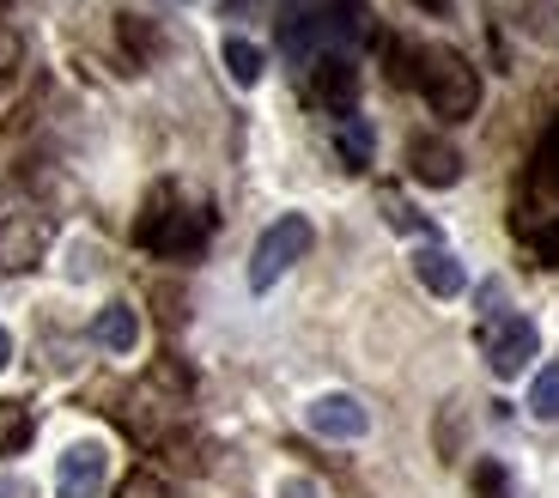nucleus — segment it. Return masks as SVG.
Here are the masks:
<instances>
[{"instance_id": "12", "label": "nucleus", "mask_w": 559, "mask_h": 498, "mask_svg": "<svg viewBox=\"0 0 559 498\" xmlns=\"http://www.w3.org/2000/svg\"><path fill=\"white\" fill-rule=\"evenodd\" d=\"M92 341H98L104 353H134V341H140V317H134V305H104V310H98V322H92Z\"/></svg>"}, {"instance_id": "19", "label": "nucleus", "mask_w": 559, "mask_h": 498, "mask_svg": "<svg viewBox=\"0 0 559 498\" xmlns=\"http://www.w3.org/2000/svg\"><path fill=\"white\" fill-rule=\"evenodd\" d=\"M274 498H322V486L317 481H305V474H293V481H280V493Z\"/></svg>"}, {"instance_id": "17", "label": "nucleus", "mask_w": 559, "mask_h": 498, "mask_svg": "<svg viewBox=\"0 0 559 498\" xmlns=\"http://www.w3.org/2000/svg\"><path fill=\"white\" fill-rule=\"evenodd\" d=\"M25 438H31V419H25V407H0V456H7V450H19Z\"/></svg>"}, {"instance_id": "16", "label": "nucleus", "mask_w": 559, "mask_h": 498, "mask_svg": "<svg viewBox=\"0 0 559 498\" xmlns=\"http://www.w3.org/2000/svg\"><path fill=\"white\" fill-rule=\"evenodd\" d=\"M530 414H535V419H559V359L547 365L542 377H535V389H530Z\"/></svg>"}, {"instance_id": "18", "label": "nucleus", "mask_w": 559, "mask_h": 498, "mask_svg": "<svg viewBox=\"0 0 559 498\" xmlns=\"http://www.w3.org/2000/svg\"><path fill=\"white\" fill-rule=\"evenodd\" d=\"M475 493L480 498H511V481H504L499 462H480V469H475Z\"/></svg>"}, {"instance_id": "5", "label": "nucleus", "mask_w": 559, "mask_h": 498, "mask_svg": "<svg viewBox=\"0 0 559 498\" xmlns=\"http://www.w3.org/2000/svg\"><path fill=\"white\" fill-rule=\"evenodd\" d=\"M201 237H207V213L195 208H158L140 220V244L153 256H195Z\"/></svg>"}, {"instance_id": "2", "label": "nucleus", "mask_w": 559, "mask_h": 498, "mask_svg": "<svg viewBox=\"0 0 559 498\" xmlns=\"http://www.w3.org/2000/svg\"><path fill=\"white\" fill-rule=\"evenodd\" d=\"M518 237L554 262L559 256V122L547 128L542 153L530 165V182H523V201H518Z\"/></svg>"}, {"instance_id": "14", "label": "nucleus", "mask_w": 559, "mask_h": 498, "mask_svg": "<svg viewBox=\"0 0 559 498\" xmlns=\"http://www.w3.org/2000/svg\"><path fill=\"white\" fill-rule=\"evenodd\" d=\"M225 68H231V80H238V85H255V80H262V49L243 43V37H225Z\"/></svg>"}, {"instance_id": "9", "label": "nucleus", "mask_w": 559, "mask_h": 498, "mask_svg": "<svg viewBox=\"0 0 559 498\" xmlns=\"http://www.w3.org/2000/svg\"><path fill=\"white\" fill-rule=\"evenodd\" d=\"M305 426L317 431V438H335V443H353V438H365L371 431V414H365V402L359 395H317V402L305 407Z\"/></svg>"}, {"instance_id": "21", "label": "nucleus", "mask_w": 559, "mask_h": 498, "mask_svg": "<svg viewBox=\"0 0 559 498\" xmlns=\"http://www.w3.org/2000/svg\"><path fill=\"white\" fill-rule=\"evenodd\" d=\"M0 498H25V481H13V474H0Z\"/></svg>"}, {"instance_id": "11", "label": "nucleus", "mask_w": 559, "mask_h": 498, "mask_svg": "<svg viewBox=\"0 0 559 498\" xmlns=\"http://www.w3.org/2000/svg\"><path fill=\"white\" fill-rule=\"evenodd\" d=\"M414 274H419V286H426V292H438V298H456V292L468 286L462 262L450 256V249H438V244H426V249L414 256Z\"/></svg>"}, {"instance_id": "6", "label": "nucleus", "mask_w": 559, "mask_h": 498, "mask_svg": "<svg viewBox=\"0 0 559 498\" xmlns=\"http://www.w3.org/2000/svg\"><path fill=\"white\" fill-rule=\"evenodd\" d=\"M110 481V450L104 443H68L56 462V498H98Z\"/></svg>"}, {"instance_id": "20", "label": "nucleus", "mask_w": 559, "mask_h": 498, "mask_svg": "<svg viewBox=\"0 0 559 498\" xmlns=\"http://www.w3.org/2000/svg\"><path fill=\"white\" fill-rule=\"evenodd\" d=\"M13 61H19V37L7 25H0V80H7V73H13Z\"/></svg>"}, {"instance_id": "4", "label": "nucleus", "mask_w": 559, "mask_h": 498, "mask_svg": "<svg viewBox=\"0 0 559 498\" xmlns=\"http://www.w3.org/2000/svg\"><path fill=\"white\" fill-rule=\"evenodd\" d=\"M310 244H317V232H310L305 213H280V220L255 237V249H250V292L280 286V274H286L293 262H305Z\"/></svg>"}, {"instance_id": "3", "label": "nucleus", "mask_w": 559, "mask_h": 498, "mask_svg": "<svg viewBox=\"0 0 559 498\" xmlns=\"http://www.w3.org/2000/svg\"><path fill=\"white\" fill-rule=\"evenodd\" d=\"M419 68H414V85H419V97L432 104L444 122H462V116H475V104H480V80H475V68L456 56V49H419Z\"/></svg>"}, {"instance_id": "13", "label": "nucleus", "mask_w": 559, "mask_h": 498, "mask_svg": "<svg viewBox=\"0 0 559 498\" xmlns=\"http://www.w3.org/2000/svg\"><path fill=\"white\" fill-rule=\"evenodd\" d=\"M414 177L432 182V189H450V182L462 177V158L450 153L444 140H419V146H414Z\"/></svg>"}, {"instance_id": "1", "label": "nucleus", "mask_w": 559, "mask_h": 498, "mask_svg": "<svg viewBox=\"0 0 559 498\" xmlns=\"http://www.w3.org/2000/svg\"><path fill=\"white\" fill-rule=\"evenodd\" d=\"M365 37H371L365 0H329V7H317V13H305V19H286V56H293L298 68H310V61H322V56H353Z\"/></svg>"}, {"instance_id": "22", "label": "nucleus", "mask_w": 559, "mask_h": 498, "mask_svg": "<svg viewBox=\"0 0 559 498\" xmlns=\"http://www.w3.org/2000/svg\"><path fill=\"white\" fill-rule=\"evenodd\" d=\"M7 359H13V334L0 329V371H7Z\"/></svg>"}, {"instance_id": "7", "label": "nucleus", "mask_w": 559, "mask_h": 498, "mask_svg": "<svg viewBox=\"0 0 559 498\" xmlns=\"http://www.w3.org/2000/svg\"><path fill=\"white\" fill-rule=\"evenodd\" d=\"M49 249V213L37 208H0V262L31 268Z\"/></svg>"}, {"instance_id": "15", "label": "nucleus", "mask_w": 559, "mask_h": 498, "mask_svg": "<svg viewBox=\"0 0 559 498\" xmlns=\"http://www.w3.org/2000/svg\"><path fill=\"white\" fill-rule=\"evenodd\" d=\"M341 158H347L353 170L371 165V122H365V116H341Z\"/></svg>"}, {"instance_id": "10", "label": "nucleus", "mask_w": 559, "mask_h": 498, "mask_svg": "<svg viewBox=\"0 0 559 498\" xmlns=\"http://www.w3.org/2000/svg\"><path fill=\"white\" fill-rule=\"evenodd\" d=\"M305 73H310L305 92L317 97V104H329V110H341V116L353 110V92H359V68H353V56H322V61H310Z\"/></svg>"}, {"instance_id": "8", "label": "nucleus", "mask_w": 559, "mask_h": 498, "mask_svg": "<svg viewBox=\"0 0 559 498\" xmlns=\"http://www.w3.org/2000/svg\"><path fill=\"white\" fill-rule=\"evenodd\" d=\"M535 346H542V334H535V322H530V317H499V322L487 329V365H492V377H518V371H530Z\"/></svg>"}]
</instances>
